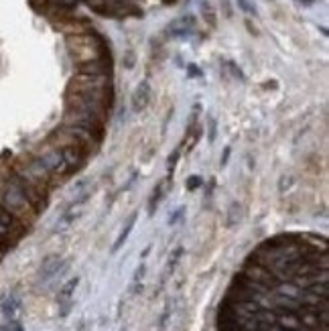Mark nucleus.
Here are the masks:
<instances>
[{
  "label": "nucleus",
  "instance_id": "f257e3e1",
  "mask_svg": "<svg viewBox=\"0 0 329 331\" xmlns=\"http://www.w3.org/2000/svg\"><path fill=\"white\" fill-rule=\"evenodd\" d=\"M39 163H41L43 169L51 175H67V165H65V159L61 154V148H51V150L43 152Z\"/></svg>",
  "mask_w": 329,
  "mask_h": 331
},
{
  "label": "nucleus",
  "instance_id": "f03ea898",
  "mask_svg": "<svg viewBox=\"0 0 329 331\" xmlns=\"http://www.w3.org/2000/svg\"><path fill=\"white\" fill-rule=\"evenodd\" d=\"M61 154L65 159V165H67V175L80 171L84 165H86V150L80 148V146H61Z\"/></svg>",
  "mask_w": 329,
  "mask_h": 331
},
{
  "label": "nucleus",
  "instance_id": "7ed1b4c3",
  "mask_svg": "<svg viewBox=\"0 0 329 331\" xmlns=\"http://www.w3.org/2000/svg\"><path fill=\"white\" fill-rule=\"evenodd\" d=\"M4 199H6V205L12 207L14 211H29L31 205H29V199L27 195L21 191V189H16V187H8L6 193H4Z\"/></svg>",
  "mask_w": 329,
  "mask_h": 331
},
{
  "label": "nucleus",
  "instance_id": "20e7f679",
  "mask_svg": "<svg viewBox=\"0 0 329 331\" xmlns=\"http://www.w3.org/2000/svg\"><path fill=\"white\" fill-rule=\"evenodd\" d=\"M130 102H132V110H134V112H142V110L148 106V102H150V84H148L146 80L137 86V90H134Z\"/></svg>",
  "mask_w": 329,
  "mask_h": 331
},
{
  "label": "nucleus",
  "instance_id": "39448f33",
  "mask_svg": "<svg viewBox=\"0 0 329 331\" xmlns=\"http://www.w3.org/2000/svg\"><path fill=\"white\" fill-rule=\"evenodd\" d=\"M61 266H63V258H61V256H57V254L47 256V258L43 260V264H41V270H39V279H41V281L53 279L57 272L61 270Z\"/></svg>",
  "mask_w": 329,
  "mask_h": 331
},
{
  "label": "nucleus",
  "instance_id": "423d86ee",
  "mask_svg": "<svg viewBox=\"0 0 329 331\" xmlns=\"http://www.w3.org/2000/svg\"><path fill=\"white\" fill-rule=\"evenodd\" d=\"M77 284H80V277H75V279L67 281V283L63 284V288H61L59 297H57V299H59V305H63V309H61V317H65V315L69 313V309H71V297H73V293H75Z\"/></svg>",
  "mask_w": 329,
  "mask_h": 331
},
{
  "label": "nucleus",
  "instance_id": "0eeeda50",
  "mask_svg": "<svg viewBox=\"0 0 329 331\" xmlns=\"http://www.w3.org/2000/svg\"><path fill=\"white\" fill-rule=\"evenodd\" d=\"M137 220H139V213L134 211V213H130V218L126 220V224H124V228H122V232L118 234V238H116V242H114V246H112V252L116 254L122 246H124V242L128 240V236L132 234V230H134V224H137Z\"/></svg>",
  "mask_w": 329,
  "mask_h": 331
},
{
  "label": "nucleus",
  "instance_id": "6e6552de",
  "mask_svg": "<svg viewBox=\"0 0 329 331\" xmlns=\"http://www.w3.org/2000/svg\"><path fill=\"white\" fill-rule=\"evenodd\" d=\"M195 27V21H193V16H183L179 21H175L171 25V33L175 37H183V35H189Z\"/></svg>",
  "mask_w": 329,
  "mask_h": 331
},
{
  "label": "nucleus",
  "instance_id": "1a4fd4ad",
  "mask_svg": "<svg viewBox=\"0 0 329 331\" xmlns=\"http://www.w3.org/2000/svg\"><path fill=\"white\" fill-rule=\"evenodd\" d=\"M242 220V205L238 201H234L228 207V216H226V226L228 228H234L236 224H240Z\"/></svg>",
  "mask_w": 329,
  "mask_h": 331
},
{
  "label": "nucleus",
  "instance_id": "9d476101",
  "mask_svg": "<svg viewBox=\"0 0 329 331\" xmlns=\"http://www.w3.org/2000/svg\"><path fill=\"white\" fill-rule=\"evenodd\" d=\"M163 187H165V183H159L157 187H154L152 195H150V201H148V216H152L154 209H157V205L161 203V199H163V195H165V191H167V189H163Z\"/></svg>",
  "mask_w": 329,
  "mask_h": 331
},
{
  "label": "nucleus",
  "instance_id": "9b49d317",
  "mask_svg": "<svg viewBox=\"0 0 329 331\" xmlns=\"http://www.w3.org/2000/svg\"><path fill=\"white\" fill-rule=\"evenodd\" d=\"M181 256H183V246H179V248H177V250L171 254V258H169V264H167V275H171V272H175V268H177V264H179Z\"/></svg>",
  "mask_w": 329,
  "mask_h": 331
},
{
  "label": "nucleus",
  "instance_id": "f8f14e48",
  "mask_svg": "<svg viewBox=\"0 0 329 331\" xmlns=\"http://www.w3.org/2000/svg\"><path fill=\"white\" fill-rule=\"evenodd\" d=\"M16 307H18L16 299H14V297H8V299L2 303V313H4V317L12 319V317H14V313H16Z\"/></svg>",
  "mask_w": 329,
  "mask_h": 331
},
{
  "label": "nucleus",
  "instance_id": "ddd939ff",
  "mask_svg": "<svg viewBox=\"0 0 329 331\" xmlns=\"http://www.w3.org/2000/svg\"><path fill=\"white\" fill-rule=\"evenodd\" d=\"M144 264H141L139 268H137V272H134V279H132V290L134 293H139V281H142V277H144Z\"/></svg>",
  "mask_w": 329,
  "mask_h": 331
},
{
  "label": "nucleus",
  "instance_id": "4468645a",
  "mask_svg": "<svg viewBox=\"0 0 329 331\" xmlns=\"http://www.w3.org/2000/svg\"><path fill=\"white\" fill-rule=\"evenodd\" d=\"M238 6H240L246 14H254V16H256V6L250 2V0H238Z\"/></svg>",
  "mask_w": 329,
  "mask_h": 331
},
{
  "label": "nucleus",
  "instance_id": "2eb2a0df",
  "mask_svg": "<svg viewBox=\"0 0 329 331\" xmlns=\"http://www.w3.org/2000/svg\"><path fill=\"white\" fill-rule=\"evenodd\" d=\"M201 183H203V179L199 177V175H193V177L187 179V189L189 191H195L197 187H201Z\"/></svg>",
  "mask_w": 329,
  "mask_h": 331
},
{
  "label": "nucleus",
  "instance_id": "dca6fc26",
  "mask_svg": "<svg viewBox=\"0 0 329 331\" xmlns=\"http://www.w3.org/2000/svg\"><path fill=\"white\" fill-rule=\"evenodd\" d=\"M207 126H209V134H207V139H209V142H214V141H216V132H218V122H216V118H209Z\"/></svg>",
  "mask_w": 329,
  "mask_h": 331
},
{
  "label": "nucleus",
  "instance_id": "f3484780",
  "mask_svg": "<svg viewBox=\"0 0 329 331\" xmlns=\"http://www.w3.org/2000/svg\"><path fill=\"white\" fill-rule=\"evenodd\" d=\"M183 213H185V207H179L175 213H171V218H169V226H175V224L183 218Z\"/></svg>",
  "mask_w": 329,
  "mask_h": 331
},
{
  "label": "nucleus",
  "instance_id": "a211bd4d",
  "mask_svg": "<svg viewBox=\"0 0 329 331\" xmlns=\"http://www.w3.org/2000/svg\"><path fill=\"white\" fill-rule=\"evenodd\" d=\"M57 4H61V6H67V8H71V6H77L82 2V0H55Z\"/></svg>",
  "mask_w": 329,
  "mask_h": 331
},
{
  "label": "nucleus",
  "instance_id": "6ab92c4d",
  "mask_svg": "<svg viewBox=\"0 0 329 331\" xmlns=\"http://www.w3.org/2000/svg\"><path fill=\"white\" fill-rule=\"evenodd\" d=\"M228 65H230V69H232V71H234V75L238 77V80H240V82H244V73H242V69H240V67H236V63H232V61H230Z\"/></svg>",
  "mask_w": 329,
  "mask_h": 331
},
{
  "label": "nucleus",
  "instance_id": "aec40b11",
  "mask_svg": "<svg viewBox=\"0 0 329 331\" xmlns=\"http://www.w3.org/2000/svg\"><path fill=\"white\" fill-rule=\"evenodd\" d=\"M2 331H23V327L18 325V323H14V321L10 319V323H6V325L2 327Z\"/></svg>",
  "mask_w": 329,
  "mask_h": 331
},
{
  "label": "nucleus",
  "instance_id": "412c9836",
  "mask_svg": "<svg viewBox=\"0 0 329 331\" xmlns=\"http://www.w3.org/2000/svg\"><path fill=\"white\" fill-rule=\"evenodd\" d=\"M230 152H232V148H230V146H226V148H224V157H222V161H220V165H222V167H226V165H228V161H230Z\"/></svg>",
  "mask_w": 329,
  "mask_h": 331
},
{
  "label": "nucleus",
  "instance_id": "4be33fe9",
  "mask_svg": "<svg viewBox=\"0 0 329 331\" xmlns=\"http://www.w3.org/2000/svg\"><path fill=\"white\" fill-rule=\"evenodd\" d=\"M187 71H189V77H199V75H201V71H199L197 65H189Z\"/></svg>",
  "mask_w": 329,
  "mask_h": 331
}]
</instances>
